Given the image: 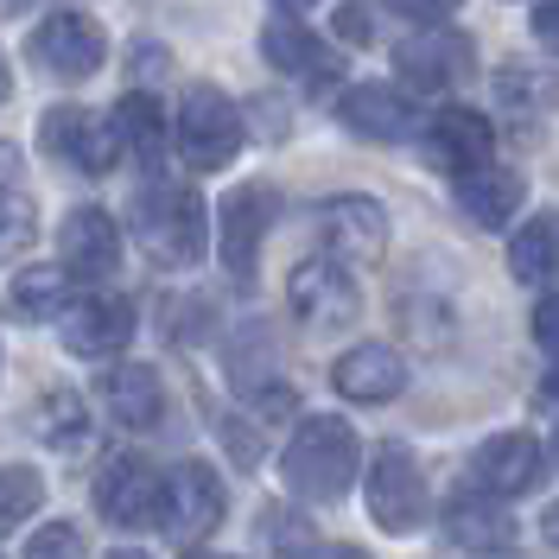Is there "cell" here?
I'll return each instance as SVG.
<instances>
[{
  "instance_id": "13",
  "label": "cell",
  "mask_w": 559,
  "mask_h": 559,
  "mask_svg": "<svg viewBox=\"0 0 559 559\" xmlns=\"http://www.w3.org/2000/svg\"><path fill=\"white\" fill-rule=\"evenodd\" d=\"M286 306H293V318H306L312 331H324V324H349V318L362 312V293H356V280L344 274L337 254H318V261H299L293 267Z\"/></svg>"
},
{
  "instance_id": "28",
  "label": "cell",
  "mask_w": 559,
  "mask_h": 559,
  "mask_svg": "<svg viewBox=\"0 0 559 559\" xmlns=\"http://www.w3.org/2000/svg\"><path fill=\"white\" fill-rule=\"evenodd\" d=\"M38 502H45V477H38L33 464H0V534L33 522Z\"/></svg>"
},
{
  "instance_id": "19",
  "label": "cell",
  "mask_w": 559,
  "mask_h": 559,
  "mask_svg": "<svg viewBox=\"0 0 559 559\" xmlns=\"http://www.w3.org/2000/svg\"><path fill=\"white\" fill-rule=\"evenodd\" d=\"M337 121L362 140H407L414 134V103L394 83H349L337 96Z\"/></svg>"
},
{
  "instance_id": "1",
  "label": "cell",
  "mask_w": 559,
  "mask_h": 559,
  "mask_svg": "<svg viewBox=\"0 0 559 559\" xmlns=\"http://www.w3.org/2000/svg\"><path fill=\"white\" fill-rule=\"evenodd\" d=\"M356 471H362V439H356V426L337 414H312L299 432H293V445L280 457V477L286 489L299 496V502H344L349 484H356Z\"/></svg>"
},
{
  "instance_id": "34",
  "label": "cell",
  "mask_w": 559,
  "mask_h": 559,
  "mask_svg": "<svg viewBox=\"0 0 559 559\" xmlns=\"http://www.w3.org/2000/svg\"><path fill=\"white\" fill-rule=\"evenodd\" d=\"M394 13H407V20H419V26H439L445 13H457L464 0H388Z\"/></svg>"
},
{
  "instance_id": "16",
  "label": "cell",
  "mask_w": 559,
  "mask_h": 559,
  "mask_svg": "<svg viewBox=\"0 0 559 559\" xmlns=\"http://www.w3.org/2000/svg\"><path fill=\"white\" fill-rule=\"evenodd\" d=\"M547 471V445L534 432H489L484 445L471 452V484L489 496H527Z\"/></svg>"
},
{
  "instance_id": "24",
  "label": "cell",
  "mask_w": 559,
  "mask_h": 559,
  "mask_svg": "<svg viewBox=\"0 0 559 559\" xmlns=\"http://www.w3.org/2000/svg\"><path fill=\"white\" fill-rule=\"evenodd\" d=\"M7 306H13V318H26V324H38V318H58L70 312V267L58 261V267H26V274L7 286Z\"/></svg>"
},
{
  "instance_id": "14",
  "label": "cell",
  "mask_w": 559,
  "mask_h": 559,
  "mask_svg": "<svg viewBox=\"0 0 559 559\" xmlns=\"http://www.w3.org/2000/svg\"><path fill=\"white\" fill-rule=\"evenodd\" d=\"M426 166H439V173H471V166H484L489 153H496V121H489L484 108H464V103H445L439 115H426Z\"/></svg>"
},
{
  "instance_id": "38",
  "label": "cell",
  "mask_w": 559,
  "mask_h": 559,
  "mask_svg": "<svg viewBox=\"0 0 559 559\" xmlns=\"http://www.w3.org/2000/svg\"><path fill=\"white\" fill-rule=\"evenodd\" d=\"M547 540L559 547V502H547Z\"/></svg>"
},
{
  "instance_id": "8",
  "label": "cell",
  "mask_w": 559,
  "mask_h": 559,
  "mask_svg": "<svg viewBox=\"0 0 559 559\" xmlns=\"http://www.w3.org/2000/svg\"><path fill=\"white\" fill-rule=\"evenodd\" d=\"M274 216H280V198L267 191V185H242V191L223 198V210H216V254H223L229 280L254 286V274H261V248H267V236H274Z\"/></svg>"
},
{
  "instance_id": "10",
  "label": "cell",
  "mask_w": 559,
  "mask_h": 559,
  "mask_svg": "<svg viewBox=\"0 0 559 559\" xmlns=\"http://www.w3.org/2000/svg\"><path fill=\"white\" fill-rule=\"evenodd\" d=\"M394 70H401V83H414V90H432V96H445L457 83H471V70H477V45L471 33H457V26H426V33L401 38L394 45Z\"/></svg>"
},
{
  "instance_id": "9",
  "label": "cell",
  "mask_w": 559,
  "mask_h": 559,
  "mask_svg": "<svg viewBox=\"0 0 559 559\" xmlns=\"http://www.w3.org/2000/svg\"><path fill=\"white\" fill-rule=\"evenodd\" d=\"M223 522H229V484H223V471L204 464V457L173 464V477H166V534L191 547V540L216 534Z\"/></svg>"
},
{
  "instance_id": "15",
  "label": "cell",
  "mask_w": 559,
  "mask_h": 559,
  "mask_svg": "<svg viewBox=\"0 0 559 559\" xmlns=\"http://www.w3.org/2000/svg\"><path fill=\"white\" fill-rule=\"evenodd\" d=\"M58 337H64L70 356H121L134 344V306L115 299V293H83L58 318Z\"/></svg>"
},
{
  "instance_id": "7",
  "label": "cell",
  "mask_w": 559,
  "mask_h": 559,
  "mask_svg": "<svg viewBox=\"0 0 559 559\" xmlns=\"http://www.w3.org/2000/svg\"><path fill=\"white\" fill-rule=\"evenodd\" d=\"M96 515L121 534L134 527H166V477L140 452H115L96 471Z\"/></svg>"
},
{
  "instance_id": "41",
  "label": "cell",
  "mask_w": 559,
  "mask_h": 559,
  "mask_svg": "<svg viewBox=\"0 0 559 559\" xmlns=\"http://www.w3.org/2000/svg\"><path fill=\"white\" fill-rule=\"evenodd\" d=\"M274 7H286V13H299V7H312V0H274Z\"/></svg>"
},
{
  "instance_id": "40",
  "label": "cell",
  "mask_w": 559,
  "mask_h": 559,
  "mask_svg": "<svg viewBox=\"0 0 559 559\" xmlns=\"http://www.w3.org/2000/svg\"><path fill=\"white\" fill-rule=\"evenodd\" d=\"M13 96V70H7V58H0V103Z\"/></svg>"
},
{
  "instance_id": "29",
  "label": "cell",
  "mask_w": 559,
  "mask_h": 559,
  "mask_svg": "<svg viewBox=\"0 0 559 559\" xmlns=\"http://www.w3.org/2000/svg\"><path fill=\"white\" fill-rule=\"evenodd\" d=\"M33 236H38L33 198H26V191H0V267L20 261V254L33 248Z\"/></svg>"
},
{
  "instance_id": "31",
  "label": "cell",
  "mask_w": 559,
  "mask_h": 559,
  "mask_svg": "<svg viewBox=\"0 0 559 559\" xmlns=\"http://www.w3.org/2000/svg\"><path fill=\"white\" fill-rule=\"evenodd\" d=\"M166 312H173V318H166V337L185 349V344H204V337H210V312H216V306L191 293V299H166Z\"/></svg>"
},
{
  "instance_id": "20",
  "label": "cell",
  "mask_w": 559,
  "mask_h": 559,
  "mask_svg": "<svg viewBox=\"0 0 559 559\" xmlns=\"http://www.w3.org/2000/svg\"><path fill=\"white\" fill-rule=\"evenodd\" d=\"M103 407L128 432H159L166 426V382H159V369H146V362H121V369H108L103 376Z\"/></svg>"
},
{
  "instance_id": "17",
  "label": "cell",
  "mask_w": 559,
  "mask_h": 559,
  "mask_svg": "<svg viewBox=\"0 0 559 559\" xmlns=\"http://www.w3.org/2000/svg\"><path fill=\"white\" fill-rule=\"evenodd\" d=\"M331 388L356 401V407H382V401H401L407 394V356L394 344H349L337 362H331Z\"/></svg>"
},
{
  "instance_id": "5",
  "label": "cell",
  "mask_w": 559,
  "mask_h": 559,
  "mask_svg": "<svg viewBox=\"0 0 559 559\" xmlns=\"http://www.w3.org/2000/svg\"><path fill=\"white\" fill-rule=\"evenodd\" d=\"M38 153L64 173H83V178H108L115 159H121V134H115V115H90L76 103H58L38 115Z\"/></svg>"
},
{
  "instance_id": "3",
  "label": "cell",
  "mask_w": 559,
  "mask_h": 559,
  "mask_svg": "<svg viewBox=\"0 0 559 559\" xmlns=\"http://www.w3.org/2000/svg\"><path fill=\"white\" fill-rule=\"evenodd\" d=\"M362 496H369V515L382 534H419L432 522V489H426V471L407 445L382 439L369 452V471H362Z\"/></svg>"
},
{
  "instance_id": "27",
  "label": "cell",
  "mask_w": 559,
  "mask_h": 559,
  "mask_svg": "<svg viewBox=\"0 0 559 559\" xmlns=\"http://www.w3.org/2000/svg\"><path fill=\"white\" fill-rule=\"evenodd\" d=\"M509 274L522 280V286H547L559 274V216H534L522 236L509 242Z\"/></svg>"
},
{
  "instance_id": "30",
  "label": "cell",
  "mask_w": 559,
  "mask_h": 559,
  "mask_svg": "<svg viewBox=\"0 0 559 559\" xmlns=\"http://www.w3.org/2000/svg\"><path fill=\"white\" fill-rule=\"evenodd\" d=\"M261 534H267V547H274L280 559H312V547H318V534H312V522L306 515H293V509H261Z\"/></svg>"
},
{
  "instance_id": "26",
  "label": "cell",
  "mask_w": 559,
  "mask_h": 559,
  "mask_svg": "<svg viewBox=\"0 0 559 559\" xmlns=\"http://www.w3.org/2000/svg\"><path fill=\"white\" fill-rule=\"evenodd\" d=\"M33 432L45 439V445H58V452H76V445L90 439V401L70 394V388L38 394L33 401Z\"/></svg>"
},
{
  "instance_id": "44",
  "label": "cell",
  "mask_w": 559,
  "mask_h": 559,
  "mask_svg": "<svg viewBox=\"0 0 559 559\" xmlns=\"http://www.w3.org/2000/svg\"><path fill=\"white\" fill-rule=\"evenodd\" d=\"M554 457H559V432H554Z\"/></svg>"
},
{
  "instance_id": "42",
  "label": "cell",
  "mask_w": 559,
  "mask_h": 559,
  "mask_svg": "<svg viewBox=\"0 0 559 559\" xmlns=\"http://www.w3.org/2000/svg\"><path fill=\"white\" fill-rule=\"evenodd\" d=\"M108 559H146V554H128V547H121V554H108Z\"/></svg>"
},
{
  "instance_id": "12",
  "label": "cell",
  "mask_w": 559,
  "mask_h": 559,
  "mask_svg": "<svg viewBox=\"0 0 559 559\" xmlns=\"http://www.w3.org/2000/svg\"><path fill=\"white\" fill-rule=\"evenodd\" d=\"M318 236L324 248L344 261V267H376L388 254V210L362 191H344V198H324L318 204Z\"/></svg>"
},
{
  "instance_id": "25",
  "label": "cell",
  "mask_w": 559,
  "mask_h": 559,
  "mask_svg": "<svg viewBox=\"0 0 559 559\" xmlns=\"http://www.w3.org/2000/svg\"><path fill=\"white\" fill-rule=\"evenodd\" d=\"M496 108L502 115H547V108H559V70L502 64L496 70Z\"/></svg>"
},
{
  "instance_id": "33",
  "label": "cell",
  "mask_w": 559,
  "mask_h": 559,
  "mask_svg": "<svg viewBox=\"0 0 559 559\" xmlns=\"http://www.w3.org/2000/svg\"><path fill=\"white\" fill-rule=\"evenodd\" d=\"M534 344L547 349V356H559V293H547L534 306Z\"/></svg>"
},
{
  "instance_id": "22",
  "label": "cell",
  "mask_w": 559,
  "mask_h": 559,
  "mask_svg": "<svg viewBox=\"0 0 559 559\" xmlns=\"http://www.w3.org/2000/svg\"><path fill=\"white\" fill-rule=\"evenodd\" d=\"M115 134H121V146L140 166H159V153H166V103L153 90H128L115 103Z\"/></svg>"
},
{
  "instance_id": "43",
  "label": "cell",
  "mask_w": 559,
  "mask_h": 559,
  "mask_svg": "<svg viewBox=\"0 0 559 559\" xmlns=\"http://www.w3.org/2000/svg\"><path fill=\"white\" fill-rule=\"evenodd\" d=\"M185 559H229V554H185Z\"/></svg>"
},
{
  "instance_id": "23",
  "label": "cell",
  "mask_w": 559,
  "mask_h": 559,
  "mask_svg": "<svg viewBox=\"0 0 559 559\" xmlns=\"http://www.w3.org/2000/svg\"><path fill=\"white\" fill-rule=\"evenodd\" d=\"M502 496H489V489H477V496H457L452 509H445V534H452L457 547H477V554H489V547H509L515 540V522L496 509Z\"/></svg>"
},
{
  "instance_id": "21",
  "label": "cell",
  "mask_w": 559,
  "mask_h": 559,
  "mask_svg": "<svg viewBox=\"0 0 559 559\" xmlns=\"http://www.w3.org/2000/svg\"><path fill=\"white\" fill-rule=\"evenodd\" d=\"M527 198V178L515 166H471V173H457V210L477 223V229H502Z\"/></svg>"
},
{
  "instance_id": "18",
  "label": "cell",
  "mask_w": 559,
  "mask_h": 559,
  "mask_svg": "<svg viewBox=\"0 0 559 559\" xmlns=\"http://www.w3.org/2000/svg\"><path fill=\"white\" fill-rule=\"evenodd\" d=\"M58 261L83 280H103L121 267V223L103 204H76L58 223Z\"/></svg>"
},
{
  "instance_id": "11",
  "label": "cell",
  "mask_w": 559,
  "mask_h": 559,
  "mask_svg": "<svg viewBox=\"0 0 559 559\" xmlns=\"http://www.w3.org/2000/svg\"><path fill=\"white\" fill-rule=\"evenodd\" d=\"M261 58H267L280 76H293L299 90H331V83L344 76V51L324 45V38H318L299 13H286V7H280V20H267V33H261Z\"/></svg>"
},
{
  "instance_id": "39",
  "label": "cell",
  "mask_w": 559,
  "mask_h": 559,
  "mask_svg": "<svg viewBox=\"0 0 559 559\" xmlns=\"http://www.w3.org/2000/svg\"><path fill=\"white\" fill-rule=\"evenodd\" d=\"M318 559H369L362 547H331V554H318Z\"/></svg>"
},
{
  "instance_id": "2",
  "label": "cell",
  "mask_w": 559,
  "mask_h": 559,
  "mask_svg": "<svg viewBox=\"0 0 559 559\" xmlns=\"http://www.w3.org/2000/svg\"><path fill=\"white\" fill-rule=\"evenodd\" d=\"M134 236L159 267H198L210 248V210L198 185L153 178L146 191H134Z\"/></svg>"
},
{
  "instance_id": "6",
  "label": "cell",
  "mask_w": 559,
  "mask_h": 559,
  "mask_svg": "<svg viewBox=\"0 0 559 559\" xmlns=\"http://www.w3.org/2000/svg\"><path fill=\"white\" fill-rule=\"evenodd\" d=\"M26 58H33L45 76H58V83H90L96 70L108 64V33L90 20V13H45L33 33H26Z\"/></svg>"
},
{
  "instance_id": "4",
  "label": "cell",
  "mask_w": 559,
  "mask_h": 559,
  "mask_svg": "<svg viewBox=\"0 0 559 559\" xmlns=\"http://www.w3.org/2000/svg\"><path fill=\"white\" fill-rule=\"evenodd\" d=\"M248 140V115L216 83H191L178 96V153L191 173H223Z\"/></svg>"
},
{
  "instance_id": "37",
  "label": "cell",
  "mask_w": 559,
  "mask_h": 559,
  "mask_svg": "<svg viewBox=\"0 0 559 559\" xmlns=\"http://www.w3.org/2000/svg\"><path fill=\"white\" fill-rule=\"evenodd\" d=\"M0 191H20V146L0 140Z\"/></svg>"
},
{
  "instance_id": "36",
  "label": "cell",
  "mask_w": 559,
  "mask_h": 559,
  "mask_svg": "<svg viewBox=\"0 0 559 559\" xmlns=\"http://www.w3.org/2000/svg\"><path fill=\"white\" fill-rule=\"evenodd\" d=\"M337 38H349V45H369V13H362V7H337Z\"/></svg>"
},
{
  "instance_id": "32",
  "label": "cell",
  "mask_w": 559,
  "mask_h": 559,
  "mask_svg": "<svg viewBox=\"0 0 559 559\" xmlns=\"http://www.w3.org/2000/svg\"><path fill=\"white\" fill-rule=\"evenodd\" d=\"M26 559H90L83 527H76V522H45L33 540H26Z\"/></svg>"
},
{
  "instance_id": "35",
  "label": "cell",
  "mask_w": 559,
  "mask_h": 559,
  "mask_svg": "<svg viewBox=\"0 0 559 559\" xmlns=\"http://www.w3.org/2000/svg\"><path fill=\"white\" fill-rule=\"evenodd\" d=\"M527 26H534V38H540V45H547V51L559 58V0H540Z\"/></svg>"
}]
</instances>
